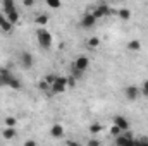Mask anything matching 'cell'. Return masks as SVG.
Wrapping results in <instances>:
<instances>
[{
    "mask_svg": "<svg viewBox=\"0 0 148 146\" xmlns=\"http://www.w3.org/2000/svg\"><path fill=\"white\" fill-rule=\"evenodd\" d=\"M88 67H90V59L84 57V55L77 57V59L74 60V64H73L74 76H76V77H81V74L84 72V71H88Z\"/></svg>",
    "mask_w": 148,
    "mask_h": 146,
    "instance_id": "obj_1",
    "label": "cell"
},
{
    "mask_svg": "<svg viewBox=\"0 0 148 146\" xmlns=\"http://www.w3.org/2000/svg\"><path fill=\"white\" fill-rule=\"evenodd\" d=\"M66 88H67V77H60V76H57L55 77V81L52 83V93L53 95H60V93H64L66 91Z\"/></svg>",
    "mask_w": 148,
    "mask_h": 146,
    "instance_id": "obj_2",
    "label": "cell"
},
{
    "mask_svg": "<svg viewBox=\"0 0 148 146\" xmlns=\"http://www.w3.org/2000/svg\"><path fill=\"white\" fill-rule=\"evenodd\" d=\"M36 38H38V43H40L41 48H50L52 46V35L47 29H38Z\"/></svg>",
    "mask_w": 148,
    "mask_h": 146,
    "instance_id": "obj_3",
    "label": "cell"
},
{
    "mask_svg": "<svg viewBox=\"0 0 148 146\" xmlns=\"http://www.w3.org/2000/svg\"><path fill=\"white\" fill-rule=\"evenodd\" d=\"M19 64H21L23 69H31L33 64H35V57L29 52H21L19 53Z\"/></svg>",
    "mask_w": 148,
    "mask_h": 146,
    "instance_id": "obj_4",
    "label": "cell"
},
{
    "mask_svg": "<svg viewBox=\"0 0 148 146\" xmlns=\"http://www.w3.org/2000/svg\"><path fill=\"white\" fill-rule=\"evenodd\" d=\"M95 23H97V17H95V14L93 12H86L83 17H81V28H93L95 26Z\"/></svg>",
    "mask_w": 148,
    "mask_h": 146,
    "instance_id": "obj_5",
    "label": "cell"
},
{
    "mask_svg": "<svg viewBox=\"0 0 148 146\" xmlns=\"http://www.w3.org/2000/svg\"><path fill=\"white\" fill-rule=\"evenodd\" d=\"M93 14H95V17H97V19H100V17L109 16V14H110V9H109V5H107V3H98V5L95 7Z\"/></svg>",
    "mask_w": 148,
    "mask_h": 146,
    "instance_id": "obj_6",
    "label": "cell"
},
{
    "mask_svg": "<svg viewBox=\"0 0 148 146\" xmlns=\"http://www.w3.org/2000/svg\"><path fill=\"white\" fill-rule=\"evenodd\" d=\"M114 124H115V126H119L122 132H124V131H129V127H131L129 120H127L126 117H122V115H115V117H114Z\"/></svg>",
    "mask_w": 148,
    "mask_h": 146,
    "instance_id": "obj_7",
    "label": "cell"
},
{
    "mask_svg": "<svg viewBox=\"0 0 148 146\" xmlns=\"http://www.w3.org/2000/svg\"><path fill=\"white\" fill-rule=\"evenodd\" d=\"M124 95H126L127 100L134 102V100L140 96V88H136V86H127V88L124 89Z\"/></svg>",
    "mask_w": 148,
    "mask_h": 146,
    "instance_id": "obj_8",
    "label": "cell"
},
{
    "mask_svg": "<svg viewBox=\"0 0 148 146\" xmlns=\"http://www.w3.org/2000/svg\"><path fill=\"white\" fill-rule=\"evenodd\" d=\"M131 141H134V138H133L131 132H126L124 131V134L121 132L119 136H115V143L117 145H126V143H131Z\"/></svg>",
    "mask_w": 148,
    "mask_h": 146,
    "instance_id": "obj_9",
    "label": "cell"
},
{
    "mask_svg": "<svg viewBox=\"0 0 148 146\" xmlns=\"http://www.w3.org/2000/svg\"><path fill=\"white\" fill-rule=\"evenodd\" d=\"M12 26H14V24L9 23L7 16H5V14H0V29L5 31V33H10V31H12Z\"/></svg>",
    "mask_w": 148,
    "mask_h": 146,
    "instance_id": "obj_10",
    "label": "cell"
},
{
    "mask_svg": "<svg viewBox=\"0 0 148 146\" xmlns=\"http://www.w3.org/2000/svg\"><path fill=\"white\" fill-rule=\"evenodd\" d=\"M12 79V74L9 72L7 69H2L0 71V84L2 86H9V81Z\"/></svg>",
    "mask_w": 148,
    "mask_h": 146,
    "instance_id": "obj_11",
    "label": "cell"
},
{
    "mask_svg": "<svg viewBox=\"0 0 148 146\" xmlns=\"http://www.w3.org/2000/svg\"><path fill=\"white\" fill-rule=\"evenodd\" d=\"M126 48H127L129 52H140V50H141V41H140V40H131V41L126 45Z\"/></svg>",
    "mask_w": 148,
    "mask_h": 146,
    "instance_id": "obj_12",
    "label": "cell"
},
{
    "mask_svg": "<svg viewBox=\"0 0 148 146\" xmlns=\"http://www.w3.org/2000/svg\"><path fill=\"white\" fill-rule=\"evenodd\" d=\"M2 5H3V14H9L12 10H17L14 0H2Z\"/></svg>",
    "mask_w": 148,
    "mask_h": 146,
    "instance_id": "obj_13",
    "label": "cell"
},
{
    "mask_svg": "<svg viewBox=\"0 0 148 146\" xmlns=\"http://www.w3.org/2000/svg\"><path fill=\"white\" fill-rule=\"evenodd\" d=\"M5 16H7V19H9L10 24H19V19H21L19 10H12V12H9V14H5Z\"/></svg>",
    "mask_w": 148,
    "mask_h": 146,
    "instance_id": "obj_14",
    "label": "cell"
},
{
    "mask_svg": "<svg viewBox=\"0 0 148 146\" xmlns=\"http://www.w3.org/2000/svg\"><path fill=\"white\" fill-rule=\"evenodd\" d=\"M50 134H52L53 138H60V136L64 134V127H62L60 124H55V126H52V129H50Z\"/></svg>",
    "mask_w": 148,
    "mask_h": 146,
    "instance_id": "obj_15",
    "label": "cell"
},
{
    "mask_svg": "<svg viewBox=\"0 0 148 146\" xmlns=\"http://www.w3.org/2000/svg\"><path fill=\"white\" fill-rule=\"evenodd\" d=\"M3 138L5 139H12L14 136H16V127H12V126H5V129H3Z\"/></svg>",
    "mask_w": 148,
    "mask_h": 146,
    "instance_id": "obj_16",
    "label": "cell"
},
{
    "mask_svg": "<svg viewBox=\"0 0 148 146\" xmlns=\"http://www.w3.org/2000/svg\"><path fill=\"white\" fill-rule=\"evenodd\" d=\"M86 45H88V48L95 50V48H98V46H100V38H97V36L88 38V40H86Z\"/></svg>",
    "mask_w": 148,
    "mask_h": 146,
    "instance_id": "obj_17",
    "label": "cell"
},
{
    "mask_svg": "<svg viewBox=\"0 0 148 146\" xmlns=\"http://www.w3.org/2000/svg\"><path fill=\"white\" fill-rule=\"evenodd\" d=\"M119 17H121L122 21H129V19H131V10H129V9H121V10H119Z\"/></svg>",
    "mask_w": 148,
    "mask_h": 146,
    "instance_id": "obj_18",
    "label": "cell"
},
{
    "mask_svg": "<svg viewBox=\"0 0 148 146\" xmlns=\"http://www.w3.org/2000/svg\"><path fill=\"white\" fill-rule=\"evenodd\" d=\"M35 23H36L38 26H45V24L48 23V16H47V14H40L36 19H35Z\"/></svg>",
    "mask_w": 148,
    "mask_h": 146,
    "instance_id": "obj_19",
    "label": "cell"
},
{
    "mask_svg": "<svg viewBox=\"0 0 148 146\" xmlns=\"http://www.w3.org/2000/svg\"><path fill=\"white\" fill-rule=\"evenodd\" d=\"M21 86H23V84H21V81H19L17 77H14V76H12V79L9 81V88H12V89H19Z\"/></svg>",
    "mask_w": 148,
    "mask_h": 146,
    "instance_id": "obj_20",
    "label": "cell"
},
{
    "mask_svg": "<svg viewBox=\"0 0 148 146\" xmlns=\"http://www.w3.org/2000/svg\"><path fill=\"white\" fill-rule=\"evenodd\" d=\"M45 2H47L48 9H60V5H62L60 0H45Z\"/></svg>",
    "mask_w": 148,
    "mask_h": 146,
    "instance_id": "obj_21",
    "label": "cell"
},
{
    "mask_svg": "<svg viewBox=\"0 0 148 146\" xmlns=\"http://www.w3.org/2000/svg\"><path fill=\"white\" fill-rule=\"evenodd\" d=\"M102 129H103V127H102V124H91V126L88 127V131H90V132H93V134L102 132Z\"/></svg>",
    "mask_w": 148,
    "mask_h": 146,
    "instance_id": "obj_22",
    "label": "cell"
},
{
    "mask_svg": "<svg viewBox=\"0 0 148 146\" xmlns=\"http://www.w3.org/2000/svg\"><path fill=\"white\" fill-rule=\"evenodd\" d=\"M38 88H40L41 91H45V93H47V91H50V89H52V84H50V83H47V81L43 79V81L40 83V86H38Z\"/></svg>",
    "mask_w": 148,
    "mask_h": 146,
    "instance_id": "obj_23",
    "label": "cell"
},
{
    "mask_svg": "<svg viewBox=\"0 0 148 146\" xmlns=\"http://www.w3.org/2000/svg\"><path fill=\"white\" fill-rule=\"evenodd\" d=\"M121 132H122V131H121V127H119V126H115V124H114V126L110 127V134L114 136V138H115V136H119Z\"/></svg>",
    "mask_w": 148,
    "mask_h": 146,
    "instance_id": "obj_24",
    "label": "cell"
},
{
    "mask_svg": "<svg viewBox=\"0 0 148 146\" xmlns=\"http://www.w3.org/2000/svg\"><path fill=\"white\" fill-rule=\"evenodd\" d=\"M140 93H143L145 96H148V79L141 84V88H140Z\"/></svg>",
    "mask_w": 148,
    "mask_h": 146,
    "instance_id": "obj_25",
    "label": "cell"
},
{
    "mask_svg": "<svg viewBox=\"0 0 148 146\" xmlns=\"http://www.w3.org/2000/svg\"><path fill=\"white\" fill-rule=\"evenodd\" d=\"M16 124H17V120H16L14 117H7V119H5V126H12V127H16Z\"/></svg>",
    "mask_w": 148,
    "mask_h": 146,
    "instance_id": "obj_26",
    "label": "cell"
},
{
    "mask_svg": "<svg viewBox=\"0 0 148 146\" xmlns=\"http://www.w3.org/2000/svg\"><path fill=\"white\" fill-rule=\"evenodd\" d=\"M55 77H57V76H55V74H47V76H45V77H43V79H45V81H47V83H50V84H52V83H53V81H55Z\"/></svg>",
    "mask_w": 148,
    "mask_h": 146,
    "instance_id": "obj_27",
    "label": "cell"
},
{
    "mask_svg": "<svg viewBox=\"0 0 148 146\" xmlns=\"http://www.w3.org/2000/svg\"><path fill=\"white\" fill-rule=\"evenodd\" d=\"M23 3H24V7H33L35 0H23Z\"/></svg>",
    "mask_w": 148,
    "mask_h": 146,
    "instance_id": "obj_28",
    "label": "cell"
},
{
    "mask_svg": "<svg viewBox=\"0 0 148 146\" xmlns=\"http://www.w3.org/2000/svg\"><path fill=\"white\" fill-rule=\"evenodd\" d=\"M98 145H100L98 139H91V141H88V146H98Z\"/></svg>",
    "mask_w": 148,
    "mask_h": 146,
    "instance_id": "obj_29",
    "label": "cell"
},
{
    "mask_svg": "<svg viewBox=\"0 0 148 146\" xmlns=\"http://www.w3.org/2000/svg\"><path fill=\"white\" fill-rule=\"evenodd\" d=\"M140 143H148V138H141V139H140Z\"/></svg>",
    "mask_w": 148,
    "mask_h": 146,
    "instance_id": "obj_30",
    "label": "cell"
}]
</instances>
